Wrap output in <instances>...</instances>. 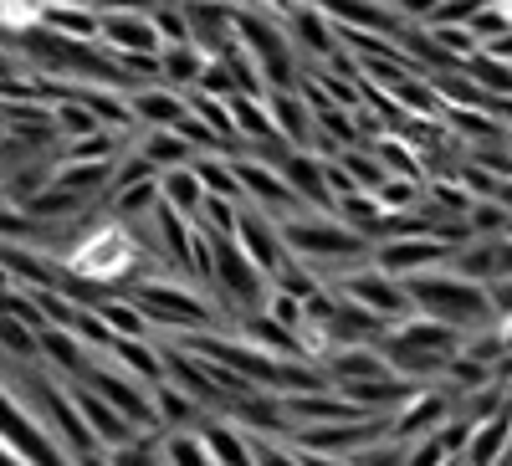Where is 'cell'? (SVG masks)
<instances>
[{
	"mask_svg": "<svg viewBox=\"0 0 512 466\" xmlns=\"http://www.w3.org/2000/svg\"><path fill=\"white\" fill-rule=\"evenodd\" d=\"M400 287H405L410 308H425V318H436V323H446V328L497 318L492 303H487V292H482L477 282L456 277V272H431V267H425V272L400 277Z\"/></svg>",
	"mask_w": 512,
	"mask_h": 466,
	"instance_id": "cell-1",
	"label": "cell"
},
{
	"mask_svg": "<svg viewBox=\"0 0 512 466\" xmlns=\"http://www.w3.org/2000/svg\"><path fill=\"white\" fill-rule=\"evenodd\" d=\"M134 262H139V246H134V236H128L118 221L93 226V236L72 251V272L93 277V282H118V277L134 272Z\"/></svg>",
	"mask_w": 512,
	"mask_h": 466,
	"instance_id": "cell-2",
	"label": "cell"
},
{
	"mask_svg": "<svg viewBox=\"0 0 512 466\" xmlns=\"http://www.w3.org/2000/svg\"><path fill=\"white\" fill-rule=\"evenodd\" d=\"M231 241L241 246V257H246L251 267H262L267 277L287 262V246H282L277 221L267 216V210L246 205V200H236V226H231Z\"/></svg>",
	"mask_w": 512,
	"mask_h": 466,
	"instance_id": "cell-3",
	"label": "cell"
},
{
	"mask_svg": "<svg viewBox=\"0 0 512 466\" xmlns=\"http://www.w3.org/2000/svg\"><path fill=\"white\" fill-rule=\"evenodd\" d=\"M333 292H344L349 303L379 313V318H395V313H410V298H405V287L400 277L390 272H379V267H359V272H344L333 282Z\"/></svg>",
	"mask_w": 512,
	"mask_h": 466,
	"instance_id": "cell-4",
	"label": "cell"
},
{
	"mask_svg": "<svg viewBox=\"0 0 512 466\" xmlns=\"http://www.w3.org/2000/svg\"><path fill=\"white\" fill-rule=\"evenodd\" d=\"M451 246L441 236H400V241H384L374 246V267L390 272V277H410V272H425V267H446Z\"/></svg>",
	"mask_w": 512,
	"mask_h": 466,
	"instance_id": "cell-5",
	"label": "cell"
},
{
	"mask_svg": "<svg viewBox=\"0 0 512 466\" xmlns=\"http://www.w3.org/2000/svg\"><path fill=\"white\" fill-rule=\"evenodd\" d=\"M98 47L108 52H139V57H159V31L149 21V11H103L98 16Z\"/></svg>",
	"mask_w": 512,
	"mask_h": 466,
	"instance_id": "cell-6",
	"label": "cell"
},
{
	"mask_svg": "<svg viewBox=\"0 0 512 466\" xmlns=\"http://www.w3.org/2000/svg\"><path fill=\"white\" fill-rule=\"evenodd\" d=\"M328 338H333V349L338 344H379L384 338V318L349 303V298H333V313H328Z\"/></svg>",
	"mask_w": 512,
	"mask_h": 466,
	"instance_id": "cell-7",
	"label": "cell"
},
{
	"mask_svg": "<svg viewBox=\"0 0 512 466\" xmlns=\"http://www.w3.org/2000/svg\"><path fill=\"white\" fill-rule=\"evenodd\" d=\"M292 52H308L318 62H333L338 57V31L333 21L318 11V6H292Z\"/></svg>",
	"mask_w": 512,
	"mask_h": 466,
	"instance_id": "cell-8",
	"label": "cell"
},
{
	"mask_svg": "<svg viewBox=\"0 0 512 466\" xmlns=\"http://www.w3.org/2000/svg\"><path fill=\"white\" fill-rule=\"evenodd\" d=\"M267 113H272L277 139H282L287 149H313V108H308V103H297L292 93H277V98L267 103Z\"/></svg>",
	"mask_w": 512,
	"mask_h": 466,
	"instance_id": "cell-9",
	"label": "cell"
},
{
	"mask_svg": "<svg viewBox=\"0 0 512 466\" xmlns=\"http://www.w3.org/2000/svg\"><path fill=\"white\" fill-rule=\"evenodd\" d=\"M139 303H144V313L149 318H164V323H205V308L195 303V298H185V292H169V287H159V282H144L139 287Z\"/></svg>",
	"mask_w": 512,
	"mask_h": 466,
	"instance_id": "cell-10",
	"label": "cell"
},
{
	"mask_svg": "<svg viewBox=\"0 0 512 466\" xmlns=\"http://www.w3.org/2000/svg\"><path fill=\"white\" fill-rule=\"evenodd\" d=\"M72 405L82 410V420H88V431H98L103 441H134V426H128V420L98 395V390H77L72 395Z\"/></svg>",
	"mask_w": 512,
	"mask_h": 466,
	"instance_id": "cell-11",
	"label": "cell"
},
{
	"mask_svg": "<svg viewBox=\"0 0 512 466\" xmlns=\"http://www.w3.org/2000/svg\"><path fill=\"white\" fill-rule=\"evenodd\" d=\"M205 67V52L190 47V41H175V47H159V82L164 88H195V77Z\"/></svg>",
	"mask_w": 512,
	"mask_h": 466,
	"instance_id": "cell-12",
	"label": "cell"
},
{
	"mask_svg": "<svg viewBox=\"0 0 512 466\" xmlns=\"http://www.w3.org/2000/svg\"><path fill=\"white\" fill-rule=\"evenodd\" d=\"M333 221L338 226H349L354 236H379V221H384V210H379V200L369 195V190H349L344 200H338V210H333Z\"/></svg>",
	"mask_w": 512,
	"mask_h": 466,
	"instance_id": "cell-13",
	"label": "cell"
},
{
	"mask_svg": "<svg viewBox=\"0 0 512 466\" xmlns=\"http://www.w3.org/2000/svg\"><path fill=\"white\" fill-rule=\"evenodd\" d=\"M246 338H251V349L277 354V359H292V354H297V349H292V328H287V323H277L267 308L246 313Z\"/></svg>",
	"mask_w": 512,
	"mask_h": 466,
	"instance_id": "cell-14",
	"label": "cell"
},
{
	"mask_svg": "<svg viewBox=\"0 0 512 466\" xmlns=\"http://www.w3.org/2000/svg\"><path fill=\"white\" fill-rule=\"evenodd\" d=\"M128 113H139V118H149L154 129H169L180 113H185V98L175 93V88H139L134 98H128Z\"/></svg>",
	"mask_w": 512,
	"mask_h": 466,
	"instance_id": "cell-15",
	"label": "cell"
},
{
	"mask_svg": "<svg viewBox=\"0 0 512 466\" xmlns=\"http://www.w3.org/2000/svg\"><path fill=\"white\" fill-rule=\"evenodd\" d=\"M159 185V200L169 205V210H180V216H195V205L205 200V190H200V180H195V169L190 164H175L164 180H154Z\"/></svg>",
	"mask_w": 512,
	"mask_h": 466,
	"instance_id": "cell-16",
	"label": "cell"
},
{
	"mask_svg": "<svg viewBox=\"0 0 512 466\" xmlns=\"http://www.w3.org/2000/svg\"><path fill=\"white\" fill-rule=\"evenodd\" d=\"M446 395H425V400H415L400 420H395V436L400 441H410V436H431L436 426H446Z\"/></svg>",
	"mask_w": 512,
	"mask_h": 466,
	"instance_id": "cell-17",
	"label": "cell"
},
{
	"mask_svg": "<svg viewBox=\"0 0 512 466\" xmlns=\"http://www.w3.org/2000/svg\"><path fill=\"white\" fill-rule=\"evenodd\" d=\"M139 159H149V164H164V169H175V164H190L195 159V149L175 134V129H154L144 144H139Z\"/></svg>",
	"mask_w": 512,
	"mask_h": 466,
	"instance_id": "cell-18",
	"label": "cell"
},
{
	"mask_svg": "<svg viewBox=\"0 0 512 466\" xmlns=\"http://www.w3.org/2000/svg\"><path fill=\"white\" fill-rule=\"evenodd\" d=\"M502 446H507V415H487L472 446H466V466H492L502 456Z\"/></svg>",
	"mask_w": 512,
	"mask_h": 466,
	"instance_id": "cell-19",
	"label": "cell"
},
{
	"mask_svg": "<svg viewBox=\"0 0 512 466\" xmlns=\"http://www.w3.org/2000/svg\"><path fill=\"white\" fill-rule=\"evenodd\" d=\"M205 451L216 466H256V456L246 451V441L231 426H205Z\"/></svg>",
	"mask_w": 512,
	"mask_h": 466,
	"instance_id": "cell-20",
	"label": "cell"
},
{
	"mask_svg": "<svg viewBox=\"0 0 512 466\" xmlns=\"http://www.w3.org/2000/svg\"><path fill=\"white\" fill-rule=\"evenodd\" d=\"M333 159H338V169L354 180V190H379V180H384L379 159H369V154H359V149H338Z\"/></svg>",
	"mask_w": 512,
	"mask_h": 466,
	"instance_id": "cell-21",
	"label": "cell"
},
{
	"mask_svg": "<svg viewBox=\"0 0 512 466\" xmlns=\"http://www.w3.org/2000/svg\"><path fill=\"white\" fill-rule=\"evenodd\" d=\"M154 200H159V185L154 180H139V185H123L118 190V205L113 210H118V216H139V210H149Z\"/></svg>",
	"mask_w": 512,
	"mask_h": 466,
	"instance_id": "cell-22",
	"label": "cell"
},
{
	"mask_svg": "<svg viewBox=\"0 0 512 466\" xmlns=\"http://www.w3.org/2000/svg\"><path fill=\"white\" fill-rule=\"evenodd\" d=\"M169 466H216V461H210L205 441H195V436H175V441H169Z\"/></svg>",
	"mask_w": 512,
	"mask_h": 466,
	"instance_id": "cell-23",
	"label": "cell"
},
{
	"mask_svg": "<svg viewBox=\"0 0 512 466\" xmlns=\"http://www.w3.org/2000/svg\"><path fill=\"white\" fill-rule=\"evenodd\" d=\"M113 354H118L123 364H134L144 379H159V354H154V349H144V344H113Z\"/></svg>",
	"mask_w": 512,
	"mask_h": 466,
	"instance_id": "cell-24",
	"label": "cell"
},
{
	"mask_svg": "<svg viewBox=\"0 0 512 466\" xmlns=\"http://www.w3.org/2000/svg\"><path fill=\"white\" fill-rule=\"evenodd\" d=\"M149 400L164 410V420H190V415H195V400H190L185 390H154Z\"/></svg>",
	"mask_w": 512,
	"mask_h": 466,
	"instance_id": "cell-25",
	"label": "cell"
},
{
	"mask_svg": "<svg viewBox=\"0 0 512 466\" xmlns=\"http://www.w3.org/2000/svg\"><path fill=\"white\" fill-rule=\"evenodd\" d=\"M103 323H113L118 333H144V313H134V308H123V303H103V313H98Z\"/></svg>",
	"mask_w": 512,
	"mask_h": 466,
	"instance_id": "cell-26",
	"label": "cell"
},
{
	"mask_svg": "<svg viewBox=\"0 0 512 466\" xmlns=\"http://www.w3.org/2000/svg\"><path fill=\"white\" fill-rule=\"evenodd\" d=\"M113 466H159V451L144 446V441H139V446H134V441H123V451L113 456Z\"/></svg>",
	"mask_w": 512,
	"mask_h": 466,
	"instance_id": "cell-27",
	"label": "cell"
},
{
	"mask_svg": "<svg viewBox=\"0 0 512 466\" xmlns=\"http://www.w3.org/2000/svg\"><path fill=\"white\" fill-rule=\"evenodd\" d=\"M88 6L103 16V11H154L159 0H88Z\"/></svg>",
	"mask_w": 512,
	"mask_h": 466,
	"instance_id": "cell-28",
	"label": "cell"
},
{
	"mask_svg": "<svg viewBox=\"0 0 512 466\" xmlns=\"http://www.w3.org/2000/svg\"><path fill=\"white\" fill-rule=\"evenodd\" d=\"M82 466H103V461H82Z\"/></svg>",
	"mask_w": 512,
	"mask_h": 466,
	"instance_id": "cell-29",
	"label": "cell"
}]
</instances>
